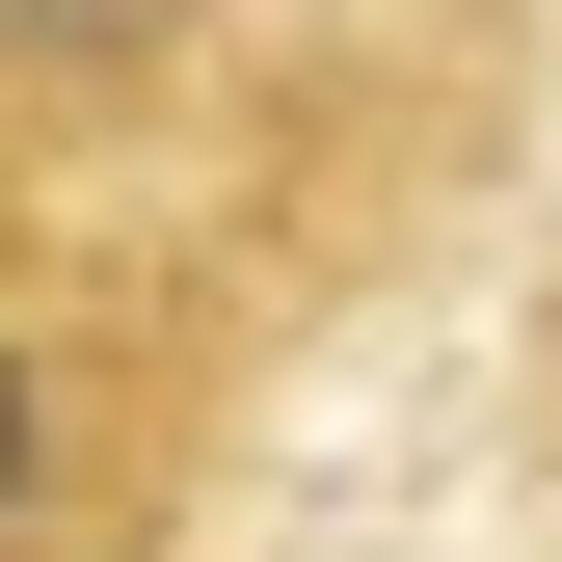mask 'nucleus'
Wrapping results in <instances>:
<instances>
[{"instance_id":"nucleus-1","label":"nucleus","mask_w":562,"mask_h":562,"mask_svg":"<svg viewBox=\"0 0 562 562\" xmlns=\"http://www.w3.org/2000/svg\"><path fill=\"white\" fill-rule=\"evenodd\" d=\"M241 375H268V322L215 268H161L108 188L0 161V562H188Z\"/></svg>"}]
</instances>
